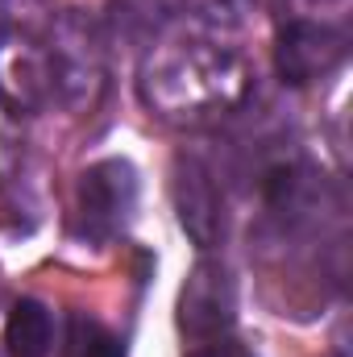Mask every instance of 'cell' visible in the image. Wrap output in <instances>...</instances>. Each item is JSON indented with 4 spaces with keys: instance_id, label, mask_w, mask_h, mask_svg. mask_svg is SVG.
Segmentation results:
<instances>
[{
    "instance_id": "6da1fadb",
    "label": "cell",
    "mask_w": 353,
    "mask_h": 357,
    "mask_svg": "<svg viewBox=\"0 0 353 357\" xmlns=\"http://www.w3.org/2000/svg\"><path fill=\"white\" fill-rule=\"evenodd\" d=\"M250 84L254 71L246 54L204 33L154 38L137 71V91L146 108L175 125H208L233 112L250 96Z\"/></svg>"
},
{
    "instance_id": "7a4b0ae2",
    "label": "cell",
    "mask_w": 353,
    "mask_h": 357,
    "mask_svg": "<svg viewBox=\"0 0 353 357\" xmlns=\"http://www.w3.org/2000/svg\"><path fill=\"white\" fill-rule=\"evenodd\" d=\"M50 0H0V100L13 112H42L54 104L50 88Z\"/></svg>"
},
{
    "instance_id": "3957f363",
    "label": "cell",
    "mask_w": 353,
    "mask_h": 357,
    "mask_svg": "<svg viewBox=\"0 0 353 357\" xmlns=\"http://www.w3.org/2000/svg\"><path fill=\"white\" fill-rule=\"evenodd\" d=\"M46 50H50L54 104L67 112L96 108L108 84V50H104V33L96 29V21H88L75 8H54L50 29H46Z\"/></svg>"
},
{
    "instance_id": "277c9868",
    "label": "cell",
    "mask_w": 353,
    "mask_h": 357,
    "mask_svg": "<svg viewBox=\"0 0 353 357\" xmlns=\"http://www.w3.org/2000/svg\"><path fill=\"white\" fill-rule=\"evenodd\" d=\"M137 208V171L125 158H104L91 162L88 171L80 175L75 187V229L104 245L112 237L125 233V225L133 220Z\"/></svg>"
},
{
    "instance_id": "5b68a950",
    "label": "cell",
    "mask_w": 353,
    "mask_h": 357,
    "mask_svg": "<svg viewBox=\"0 0 353 357\" xmlns=\"http://www.w3.org/2000/svg\"><path fill=\"white\" fill-rule=\"evenodd\" d=\"M237 320V282L225 262L216 258H200L183 291H179V333L187 341H216L229 337Z\"/></svg>"
},
{
    "instance_id": "8992f818",
    "label": "cell",
    "mask_w": 353,
    "mask_h": 357,
    "mask_svg": "<svg viewBox=\"0 0 353 357\" xmlns=\"http://www.w3.org/2000/svg\"><path fill=\"white\" fill-rule=\"evenodd\" d=\"M350 54V38L329 21H287L274 42V71L291 88H308L333 75Z\"/></svg>"
},
{
    "instance_id": "52a82bcc",
    "label": "cell",
    "mask_w": 353,
    "mask_h": 357,
    "mask_svg": "<svg viewBox=\"0 0 353 357\" xmlns=\"http://www.w3.org/2000/svg\"><path fill=\"white\" fill-rule=\"evenodd\" d=\"M171 195H175V212L183 233L200 245L212 250L225 237V199L216 191L212 171L200 158H179L175 162V178H171Z\"/></svg>"
},
{
    "instance_id": "ba28073f",
    "label": "cell",
    "mask_w": 353,
    "mask_h": 357,
    "mask_svg": "<svg viewBox=\"0 0 353 357\" xmlns=\"http://www.w3.org/2000/svg\"><path fill=\"white\" fill-rule=\"evenodd\" d=\"M324 199V175L303 158H278L262 171V204L283 225H303L320 212Z\"/></svg>"
},
{
    "instance_id": "9c48e42d",
    "label": "cell",
    "mask_w": 353,
    "mask_h": 357,
    "mask_svg": "<svg viewBox=\"0 0 353 357\" xmlns=\"http://www.w3.org/2000/svg\"><path fill=\"white\" fill-rule=\"evenodd\" d=\"M4 345L13 357H46L54 345V316L38 299H17L4 324Z\"/></svg>"
},
{
    "instance_id": "30bf717a",
    "label": "cell",
    "mask_w": 353,
    "mask_h": 357,
    "mask_svg": "<svg viewBox=\"0 0 353 357\" xmlns=\"http://www.w3.org/2000/svg\"><path fill=\"white\" fill-rule=\"evenodd\" d=\"M63 357H125V345L112 328H104L96 316H67V333H63Z\"/></svg>"
},
{
    "instance_id": "8fae6325",
    "label": "cell",
    "mask_w": 353,
    "mask_h": 357,
    "mask_svg": "<svg viewBox=\"0 0 353 357\" xmlns=\"http://www.w3.org/2000/svg\"><path fill=\"white\" fill-rule=\"evenodd\" d=\"M17 158H21V133H17L13 108L0 100V178L17 167Z\"/></svg>"
},
{
    "instance_id": "7c38bea8",
    "label": "cell",
    "mask_w": 353,
    "mask_h": 357,
    "mask_svg": "<svg viewBox=\"0 0 353 357\" xmlns=\"http://www.w3.org/2000/svg\"><path fill=\"white\" fill-rule=\"evenodd\" d=\"M187 357H254V349L233 337H216V341H200Z\"/></svg>"
}]
</instances>
